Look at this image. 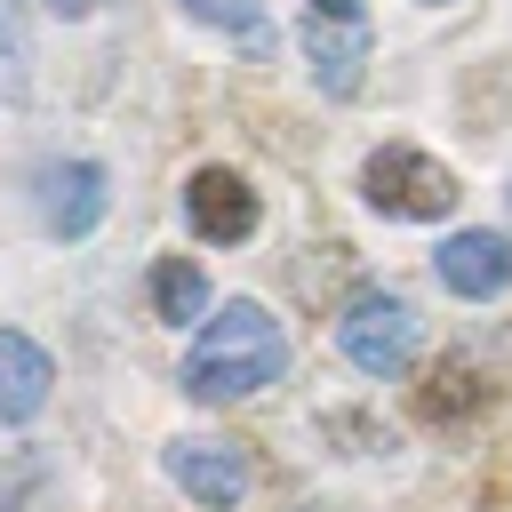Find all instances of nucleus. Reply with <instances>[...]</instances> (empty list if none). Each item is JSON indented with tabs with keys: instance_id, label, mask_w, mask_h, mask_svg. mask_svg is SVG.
Masks as SVG:
<instances>
[{
	"instance_id": "obj_1",
	"label": "nucleus",
	"mask_w": 512,
	"mask_h": 512,
	"mask_svg": "<svg viewBox=\"0 0 512 512\" xmlns=\"http://www.w3.org/2000/svg\"><path fill=\"white\" fill-rule=\"evenodd\" d=\"M280 368H288L280 320L240 296V304H224L216 320H200V336H192V352H184V392H192V400H248V392H264Z\"/></svg>"
},
{
	"instance_id": "obj_2",
	"label": "nucleus",
	"mask_w": 512,
	"mask_h": 512,
	"mask_svg": "<svg viewBox=\"0 0 512 512\" xmlns=\"http://www.w3.org/2000/svg\"><path fill=\"white\" fill-rule=\"evenodd\" d=\"M360 192H368L376 216H400V224H432V216L456 208V176H448L432 152H416V144H384V152H368Z\"/></svg>"
},
{
	"instance_id": "obj_3",
	"label": "nucleus",
	"mask_w": 512,
	"mask_h": 512,
	"mask_svg": "<svg viewBox=\"0 0 512 512\" xmlns=\"http://www.w3.org/2000/svg\"><path fill=\"white\" fill-rule=\"evenodd\" d=\"M336 344H344V360L360 376H400L416 360V312L400 296H384V288H360L344 304V320H336Z\"/></svg>"
},
{
	"instance_id": "obj_4",
	"label": "nucleus",
	"mask_w": 512,
	"mask_h": 512,
	"mask_svg": "<svg viewBox=\"0 0 512 512\" xmlns=\"http://www.w3.org/2000/svg\"><path fill=\"white\" fill-rule=\"evenodd\" d=\"M168 480H176L192 504L232 512V504L248 496V456H240L232 440H176V448H168Z\"/></svg>"
},
{
	"instance_id": "obj_5",
	"label": "nucleus",
	"mask_w": 512,
	"mask_h": 512,
	"mask_svg": "<svg viewBox=\"0 0 512 512\" xmlns=\"http://www.w3.org/2000/svg\"><path fill=\"white\" fill-rule=\"evenodd\" d=\"M40 224L56 240H80L104 224V168L96 160H48L40 168Z\"/></svg>"
},
{
	"instance_id": "obj_6",
	"label": "nucleus",
	"mask_w": 512,
	"mask_h": 512,
	"mask_svg": "<svg viewBox=\"0 0 512 512\" xmlns=\"http://www.w3.org/2000/svg\"><path fill=\"white\" fill-rule=\"evenodd\" d=\"M184 216H192L200 240L232 248V240L256 232V192H248V176H232V168H192V184H184Z\"/></svg>"
},
{
	"instance_id": "obj_7",
	"label": "nucleus",
	"mask_w": 512,
	"mask_h": 512,
	"mask_svg": "<svg viewBox=\"0 0 512 512\" xmlns=\"http://www.w3.org/2000/svg\"><path fill=\"white\" fill-rule=\"evenodd\" d=\"M304 56L328 96H352L368 72V24L360 16H304Z\"/></svg>"
},
{
	"instance_id": "obj_8",
	"label": "nucleus",
	"mask_w": 512,
	"mask_h": 512,
	"mask_svg": "<svg viewBox=\"0 0 512 512\" xmlns=\"http://www.w3.org/2000/svg\"><path fill=\"white\" fill-rule=\"evenodd\" d=\"M432 264H440V288L448 296H496L512 280V240L504 232H448Z\"/></svg>"
},
{
	"instance_id": "obj_9",
	"label": "nucleus",
	"mask_w": 512,
	"mask_h": 512,
	"mask_svg": "<svg viewBox=\"0 0 512 512\" xmlns=\"http://www.w3.org/2000/svg\"><path fill=\"white\" fill-rule=\"evenodd\" d=\"M48 384H56L48 352H40L24 328H0V424L40 416V408H48Z\"/></svg>"
},
{
	"instance_id": "obj_10",
	"label": "nucleus",
	"mask_w": 512,
	"mask_h": 512,
	"mask_svg": "<svg viewBox=\"0 0 512 512\" xmlns=\"http://www.w3.org/2000/svg\"><path fill=\"white\" fill-rule=\"evenodd\" d=\"M152 312L176 320V328H192V320L208 312V280H200L192 256H160V264H152Z\"/></svg>"
},
{
	"instance_id": "obj_11",
	"label": "nucleus",
	"mask_w": 512,
	"mask_h": 512,
	"mask_svg": "<svg viewBox=\"0 0 512 512\" xmlns=\"http://www.w3.org/2000/svg\"><path fill=\"white\" fill-rule=\"evenodd\" d=\"M488 392H480V376L464 368V360H440L432 376H424V392H416V408L424 416H464V408H480Z\"/></svg>"
},
{
	"instance_id": "obj_12",
	"label": "nucleus",
	"mask_w": 512,
	"mask_h": 512,
	"mask_svg": "<svg viewBox=\"0 0 512 512\" xmlns=\"http://www.w3.org/2000/svg\"><path fill=\"white\" fill-rule=\"evenodd\" d=\"M32 40H24V0H0V96L8 104H24V88H32Z\"/></svg>"
},
{
	"instance_id": "obj_13",
	"label": "nucleus",
	"mask_w": 512,
	"mask_h": 512,
	"mask_svg": "<svg viewBox=\"0 0 512 512\" xmlns=\"http://www.w3.org/2000/svg\"><path fill=\"white\" fill-rule=\"evenodd\" d=\"M184 16H200V24H224V32H240L256 56L272 48V24H264V0H184Z\"/></svg>"
},
{
	"instance_id": "obj_14",
	"label": "nucleus",
	"mask_w": 512,
	"mask_h": 512,
	"mask_svg": "<svg viewBox=\"0 0 512 512\" xmlns=\"http://www.w3.org/2000/svg\"><path fill=\"white\" fill-rule=\"evenodd\" d=\"M312 16H360V0H312Z\"/></svg>"
},
{
	"instance_id": "obj_15",
	"label": "nucleus",
	"mask_w": 512,
	"mask_h": 512,
	"mask_svg": "<svg viewBox=\"0 0 512 512\" xmlns=\"http://www.w3.org/2000/svg\"><path fill=\"white\" fill-rule=\"evenodd\" d=\"M48 8H56V16H88L96 0H48Z\"/></svg>"
}]
</instances>
